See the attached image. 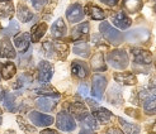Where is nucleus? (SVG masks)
<instances>
[{"label":"nucleus","mask_w":156,"mask_h":134,"mask_svg":"<svg viewBox=\"0 0 156 134\" xmlns=\"http://www.w3.org/2000/svg\"><path fill=\"white\" fill-rule=\"evenodd\" d=\"M154 132L156 133V124H155V128H154Z\"/></svg>","instance_id":"nucleus-45"},{"label":"nucleus","mask_w":156,"mask_h":134,"mask_svg":"<svg viewBox=\"0 0 156 134\" xmlns=\"http://www.w3.org/2000/svg\"><path fill=\"white\" fill-rule=\"evenodd\" d=\"M14 14V5L12 3H5L0 5V18H12Z\"/></svg>","instance_id":"nucleus-32"},{"label":"nucleus","mask_w":156,"mask_h":134,"mask_svg":"<svg viewBox=\"0 0 156 134\" xmlns=\"http://www.w3.org/2000/svg\"><path fill=\"white\" fill-rule=\"evenodd\" d=\"M66 32H67L66 24H65V22L62 20L61 18H58L52 24V27H51V34H52L53 38H56V39L64 38L66 36Z\"/></svg>","instance_id":"nucleus-14"},{"label":"nucleus","mask_w":156,"mask_h":134,"mask_svg":"<svg viewBox=\"0 0 156 134\" xmlns=\"http://www.w3.org/2000/svg\"><path fill=\"white\" fill-rule=\"evenodd\" d=\"M90 66H91V70L95 71V72H100V71H105L107 70V65L104 62V56L103 53H95L94 56L91 57V62H90Z\"/></svg>","instance_id":"nucleus-19"},{"label":"nucleus","mask_w":156,"mask_h":134,"mask_svg":"<svg viewBox=\"0 0 156 134\" xmlns=\"http://www.w3.org/2000/svg\"><path fill=\"white\" fill-rule=\"evenodd\" d=\"M19 29H20L19 23L15 22V20H12L10 24H9V27L5 28V29H2V34H3L4 37H12V36L17 34V33L19 32Z\"/></svg>","instance_id":"nucleus-30"},{"label":"nucleus","mask_w":156,"mask_h":134,"mask_svg":"<svg viewBox=\"0 0 156 134\" xmlns=\"http://www.w3.org/2000/svg\"><path fill=\"white\" fill-rule=\"evenodd\" d=\"M32 81H33L32 76L28 75V74H23V75H20V77L17 80V82H15V85H14V88L15 89H18V88H26V86H28L29 84H32Z\"/></svg>","instance_id":"nucleus-33"},{"label":"nucleus","mask_w":156,"mask_h":134,"mask_svg":"<svg viewBox=\"0 0 156 134\" xmlns=\"http://www.w3.org/2000/svg\"><path fill=\"white\" fill-rule=\"evenodd\" d=\"M155 12H156V5H155Z\"/></svg>","instance_id":"nucleus-47"},{"label":"nucleus","mask_w":156,"mask_h":134,"mask_svg":"<svg viewBox=\"0 0 156 134\" xmlns=\"http://www.w3.org/2000/svg\"><path fill=\"white\" fill-rule=\"evenodd\" d=\"M114 80L122 84V85H136L137 84V77L132 74V72H118V74H114Z\"/></svg>","instance_id":"nucleus-16"},{"label":"nucleus","mask_w":156,"mask_h":134,"mask_svg":"<svg viewBox=\"0 0 156 134\" xmlns=\"http://www.w3.org/2000/svg\"><path fill=\"white\" fill-rule=\"evenodd\" d=\"M80 122H81V125H83V128L85 130H95V129H98V124H97V122L94 119V116H91V115H87Z\"/></svg>","instance_id":"nucleus-31"},{"label":"nucleus","mask_w":156,"mask_h":134,"mask_svg":"<svg viewBox=\"0 0 156 134\" xmlns=\"http://www.w3.org/2000/svg\"><path fill=\"white\" fill-rule=\"evenodd\" d=\"M29 119L37 127H48L53 123V118L51 115L41 114L38 112H30L29 113Z\"/></svg>","instance_id":"nucleus-7"},{"label":"nucleus","mask_w":156,"mask_h":134,"mask_svg":"<svg viewBox=\"0 0 156 134\" xmlns=\"http://www.w3.org/2000/svg\"><path fill=\"white\" fill-rule=\"evenodd\" d=\"M140 98L144 101V109L147 114H156V94H152L145 89L141 90Z\"/></svg>","instance_id":"nucleus-5"},{"label":"nucleus","mask_w":156,"mask_h":134,"mask_svg":"<svg viewBox=\"0 0 156 134\" xmlns=\"http://www.w3.org/2000/svg\"><path fill=\"white\" fill-rule=\"evenodd\" d=\"M73 52L75 54H79V56H81V57H88L89 53H90V47L87 42L79 41V42H76V44L74 46Z\"/></svg>","instance_id":"nucleus-25"},{"label":"nucleus","mask_w":156,"mask_h":134,"mask_svg":"<svg viewBox=\"0 0 156 134\" xmlns=\"http://www.w3.org/2000/svg\"><path fill=\"white\" fill-rule=\"evenodd\" d=\"M99 30H100V33L103 34V37H104L111 44H113V46H118V44H121L122 41H123L122 33L119 32V30H117L115 28H113V27L109 24V23H107V22L100 23Z\"/></svg>","instance_id":"nucleus-1"},{"label":"nucleus","mask_w":156,"mask_h":134,"mask_svg":"<svg viewBox=\"0 0 156 134\" xmlns=\"http://www.w3.org/2000/svg\"><path fill=\"white\" fill-rule=\"evenodd\" d=\"M100 2L109 5V6H114V5H117V3H118V0H100Z\"/></svg>","instance_id":"nucleus-39"},{"label":"nucleus","mask_w":156,"mask_h":134,"mask_svg":"<svg viewBox=\"0 0 156 134\" xmlns=\"http://www.w3.org/2000/svg\"><path fill=\"white\" fill-rule=\"evenodd\" d=\"M53 75V66L48 61H41L38 64V78L43 82H48Z\"/></svg>","instance_id":"nucleus-9"},{"label":"nucleus","mask_w":156,"mask_h":134,"mask_svg":"<svg viewBox=\"0 0 156 134\" xmlns=\"http://www.w3.org/2000/svg\"><path fill=\"white\" fill-rule=\"evenodd\" d=\"M34 92L40 94V95H47V96H53V98H58V92L52 89L51 86H43V88H40V89H36Z\"/></svg>","instance_id":"nucleus-34"},{"label":"nucleus","mask_w":156,"mask_h":134,"mask_svg":"<svg viewBox=\"0 0 156 134\" xmlns=\"http://www.w3.org/2000/svg\"><path fill=\"white\" fill-rule=\"evenodd\" d=\"M0 114H2V110H0Z\"/></svg>","instance_id":"nucleus-48"},{"label":"nucleus","mask_w":156,"mask_h":134,"mask_svg":"<svg viewBox=\"0 0 156 134\" xmlns=\"http://www.w3.org/2000/svg\"><path fill=\"white\" fill-rule=\"evenodd\" d=\"M119 124H121V127L123 128L124 133H127V134H140V127L137 124H132V123H128L126 122L124 119H122V118H119Z\"/></svg>","instance_id":"nucleus-29"},{"label":"nucleus","mask_w":156,"mask_h":134,"mask_svg":"<svg viewBox=\"0 0 156 134\" xmlns=\"http://www.w3.org/2000/svg\"><path fill=\"white\" fill-rule=\"evenodd\" d=\"M15 72H17V68H15L14 64H12V62H6V64L2 66V77L4 80L12 78L15 75Z\"/></svg>","instance_id":"nucleus-28"},{"label":"nucleus","mask_w":156,"mask_h":134,"mask_svg":"<svg viewBox=\"0 0 156 134\" xmlns=\"http://www.w3.org/2000/svg\"><path fill=\"white\" fill-rule=\"evenodd\" d=\"M29 43H30V34L29 33H19L14 38L15 47H17V48L23 53L28 51Z\"/></svg>","instance_id":"nucleus-13"},{"label":"nucleus","mask_w":156,"mask_h":134,"mask_svg":"<svg viewBox=\"0 0 156 134\" xmlns=\"http://www.w3.org/2000/svg\"><path fill=\"white\" fill-rule=\"evenodd\" d=\"M46 30H47V24L46 23H38V24L33 26L30 29V41L33 43H37L41 41V38L44 36Z\"/></svg>","instance_id":"nucleus-17"},{"label":"nucleus","mask_w":156,"mask_h":134,"mask_svg":"<svg viewBox=\"0 0 156 134\" xmlns=\"http://www.w3.org/2000/svg\"><path fill=\"white\" fill-rule=\"evenodd\" d=\"M111 19H112V23L115 26V27H118L119 29H127L131 27L132 24V20L127 17L124 13L122 12H118V13H113L111 15Z\"/></svg>","instance_id":"nucleus-11"},{"label":"nucleus","mask_w":156,"mask_h":134,"mask_svg":"<svg viewBox=\"0 0 156 134\" xmlns=\"http://www.w3.org/2000/svg\"><path fill=\"white\" fill-rule=\"evenodd\" d=\"M8 2H10V0H0V3H8Z\"/></svg>","instance_id":"nucleus-44"},{"label":"nucleus","mask_w":156,"mask_h":134,"mask_svg":"<svg viewBox=\"0 0 156 134\" xmlns=\"http://www.w3.org/2000/svg\"><path fill=\"white\" fill-rule=\"evenodd\" d=\"M107 61L113 68L117 70H124L128 66V56L126 51L123 50H114L111 53H108Z\"/></svg>","instance_id":"nucleus-2"},{"label":"nucleus","mask_w":156,"mask_h":134,"mask_svg":"<svg viewBox=\"0 0 156 134\" xmlns=\"http://www.w3.org/2000/svg\"><path fill=\"white\" fill-rule=\"evenodd\" d=\"M17 14H18V18L22 23H28L30 19L33 18V14L32 12L29 10V8L27 5H24L23 3H19L18 4V10H17Z\"/></svg>","instance_id":"nucleus-23"},{"label":"nucleus","mask_w":156,"mask_h":134,"mask_svg":"<svg viewBox=\"0 0 156 134\" xmlns=\"http://www.w3.org/2000/svg\"><path fill=\"white\" fill-rule=\"evenodd\" d=\"M42 50H43V52H44V54L47 57H55V53H56V48H55V43H52V42H44L43 44H42Z\"/></svg>","instance_id":"nucleus-35"},{"label":"nucleus","mask_w":156,"mask_h":134,"mask_svg":"<svg viewBox=\"0 0 156 134\" xmlns=\"http://www.w3.org/2000/svg\"><path fill=\"white\" fill-rule=\"evenodd\" d=\"M30 3H32V5L36 10H41L42 6L47 3V0H30Z\"/></svg>","instance_id":"nucleus-36"},{"label":"nucleus","mask_w":156,"mask_h":134,"mask_svg":"<svg viewBox=\"0 0 156 134\" xmlns=\"http://www.w3.org/2000/svg\"><path fill=\"white\" fill-rule=\"evenodd\" d=\"M105 134H123L119 129H117V128H112V129H108Z\"/></svg>","instance_id":"nucleus-40"},{"label":"nucleus","mask_w":156,"mask_h":134,"mask_svg":"<svg viewBox=\"0 0 156 134\" xmlns=\"http://www.w3.org/2000/svg\"><path fill=\"white\" fill-rule=\"evenodd\" d=\"M88 34H89V23L84 22L73 29L71 38H73V41H81L83 38L88 37Z\"/></svg>","instance_id":"nucleus-15"},{"label":"nucleus","mask_w":156,"mask_h":134,"mask_svg":"<svg viewBox=\"0 0 156 134\" xmlns=\"http://www.w3.org/2000/svg\"><path fill=\"white\" fill-rule=\"evenodd\" d=\"M88 102H89L91 106H95V105H97V102H95L94 100H91V99H88Z\"/></svg>","instance_id":"nucleus-42"},{"label":"nucleus","mask_w":156,"mask_h":134,"mask_svg":"<svg viewBox=\"0 0 156 134\" xmlns=\"http://www.w3.org/2000/svg\"><path fill=\"white\" fill-rule=\"evenodd\" d=\"M85 13H87L91 19L94 20H103L105 18V13L103 9H100L99 6L94 4H88L85 6Z\"/></svg>","instance_id":"nucleus-18"},{"label":"nucleus","mask_w":156,"mask_h":134,"mask_svg":"<svg viewBox=\"0 0 156 134\" xmlns=\"http://www.w3.org/2000/svg\"><path fill=\"white\" fill-rule=\"evenodd\" d=\"M70 113H71L75 118H77L79 120H83L85 116L89 115L88 109L85 108V105L81 104V102H74V104L70 105Z\"/></svg>","instance_id":"nucleus-20"},{"label":"nucleus","mask_w":156,"mask_h":134,"mask_svg":"<svg viewBox=\"0 0 156 134\" xmlns=\"http://www.w3.org/2000/svg\"><path fill=\"white\" fill-rule=\"evenodd\" d=\"M56 125L58 129L64 132H73L76 128V123L74 120V118L66 112H61L57 114Z\"/></svg>","instance_id":"nucleus-3"},{"label":"nucleus","mask_w":156,"mask_h":134,"mask_svg":"<svg viewBox=\"0 0 156 134\" xmlns=\"http://www.w3.org/2000/svg\"><path fill=\"white\" fill-rule=\"evenodd\" d=\"M36 105L42 112H52L56 108V101H53L51 98H41L36 101Z\"/></svg>","instance_id":"nucleus-22"},{"label":"nucleus","mask_w":156,"mask_h":134,"mask_svg":"<svg viewBox=\"0 0 156 134\" xmlns=\"http://www.w3.org/2000/svg\"><path fill=\"white\" fill-rule=\"evenodd\" d=\"M79 94H80L81 96L87 98V96H88V94H89L88 86H87V85H80V86H79Z\"/></svg>","instance_id":"nucleus-38"},{"label":"nucleus","mask_w":156,"mask_h":134,"mask_svg":"<svg viewBox=\"0 0 156 134\" xmlns=\"http://www.w3.org/2000/svg\"><path fill=\"white\" fill-rule=\"evenodd\" d=\"M149 91L152 94H156V75H154L150 80V86H149Z\"/></svg>","instance_id":"nucleus-37"},{"label":"nucleus","mask_w":156,"mask_h":134,"mask_svg":"<svg viewBox=\"0 0 156 134\" xmlns=\"http://www.w3.org/2000/svg\"><path fill=\"white\" fill-rule=\"evenodd\" d=\"M41 134H57V132L52 129H44L43 132H41Z\"/></svg>","instance_id":"nucleus-41"},{"label":"nucleus","mask_w":156,"mask_h":134,"mask_svg":"<svg viewBox=\"0 0 156 134\" xmlns=\"http://www.w3.org/2000/svg\"><path fill=\"white\" fill-rule=\"evenodd\" d=\"M0 124H2V116H0Z\"/></svg>","instance_id":"nucleus-46"},{"label":"nucleus","mask_w":156,"mask_h":134,"mask_svg":"<svg viewBox=\"0 0 156 134\" xmlns=\"http://www.w3.org/2000/svg\"><path fill=\"white\" fill-rule=\"evenodd\" d=\"M150 38V32L145 28H137V29H133L127 34V39L129 42H137V43H142V42H146L147 39Z\"/></svg>","instance_id":"nucleus-10"},{"label":"nucleus","mask_w":156,"mask_h":134,"mask_svg":"<svg viewBox=\"0 0 156 134\" xmlns=\"http://www.w3.org/2000/svg\"><path fill=\"white\" fill-rule=\"evenodd\" d=\"M17 53L9 39L4 38L0 42V58H15Z\"/></svg>","instance_id":"nucleus-12"},{"label":"nucleus","mask_w":156,"mask_h":134,"mask_svg":"<svg viewBox=\"0 0 156 134\" xmlns=\"http://www.w3.org/2000/svg\"><path fill=\"white\" fill-rule=\"evenodd\" d=\"M79 134H94V133H91V130H83Z\"/></svg>","instance_id":"nucleus-43"},{"label":"nucleus","mask_w":156,"mask_h":134,"mask_svg":"<svg viewBox=\"0 0 156 134\" xmlns=\"http://www.w3.org/2000/svg\"><path fill=\"white\" fill-rule=\"evenodd\" d=\"M71 72L76 77L84 78V77L88 76V67L81 61H74L71 64Z\"/></svg>","instance_id":"nucleus-21"},{"label":"nucleus","mask_w":156,"mask_h":134,"mask_svg":"<svg viewBox=\"0 0 156 134\" xmlns=\"http://www.w3.org/2000/svg\"><path fill=\"white\" fill-rule=\"evenodd\" d=\"M93 114H94V118H97L100 123H108L109 120H111V118H112V113L109 112V110L104 109V108L95 109L94 112H93Z\"/></svg>","instance_id":"nucleus-26"},{"label":"nucleus","mask_w":156,"mask_h":134,"mask_svg":"<svg viewBox=\"0 0 156 134\" xmlns=\"http://www.w3.org/2000/svg\"><path fill=\"white\" fill-rule=\"evenodd\" d=\"M142 4V0H123V8L131 14H135L141 10Z\"/></svg>","instance_id":"nucleus-24"},{"label":"nucleus","mask_w":156,"mask_h":134,"mask_svg":"<svg viewBox=\"0 0 156 134\" xmlns=\"http://www.w3.org/2000/svg\"><path fill=\"white\" fill-rule=\"evenodd\" d=\"M84 9L80 4H71L66 10V18L70 23H79L84 18Z\"/></svg>","instance_id":"nucleus-6"},{"label":"nucleus","mask_w":156,"mask_h":134,"mask_svg":"<svg viewBox=\"0 0 156 134\" xmlns=\"http://www.w3.org/2000/svg\"><path fill=\"white\" fill-rule=\"evenodd\" d=\"M2 101H3V104H4V106H5V109L8 110V112H15V110H17L13 94H10V92H3Z\"/></svg>","instance_id":"nucleus-27"},{"label":"nucleus","mask_w":156,"mask_h":134,"mask_svg":"<svg viewBox=\"0 0 156 134\" xmlns=\"http://www.w3.org/2000/svg\"><path fill=\"white\" fill-rule=\"evenodd\" d=\"M132 54H133L135 64L137 65H150L152 61L151 52L142 48H133L132 50Z\"/></svg>","instance_id":"nucleus-8"},{"label":"nucleus","mask_w":156,"mask_h":134,"mask_svg":"<svg viewBox=\"0 0 156 134\" xmlns=\"http://www.w3.org/2000/svg\"><path fill=\"white\" fill-rule=\"evenodd\" d=\"M107 88V78L102 75H94L91 78V95L97 99H102Z\"/></svg>","instance_id":"nucleus-4"}]
</instances>
